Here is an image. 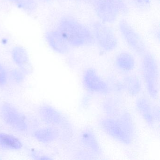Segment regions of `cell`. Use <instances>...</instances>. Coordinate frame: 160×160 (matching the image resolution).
<instances>
[{
    "label": "cell",
    "instance_id": "cell-3",
    "mask_svg": "<svg viewBox=\"0 0 160 160\" xmlns=\"http://www.w3.org/2000/svg\"><path fill=\"white\" fill-rule=\"evenodd\" d=\"M140 71L141 80L148 98L152 101L158 99L160 93V69L154 55L146 52L142 56Z\"/></svg>",
    "mask_w": 160,
    "mask_h": 160
},
{
    "label": "cell",
    "instance_id": "cell-25",
    "mask_svg": "<svg viewBox=\"0 0 160 160\" xmlns=\"http://www.w3.org/2000/svg\"><path fill=\"white\" fill-rule=\"evenodd\" d=\"M137 3H138V5L139 6H145L146 7L147 5L149 4L148 0H135Z\"/></svg>",
    "mask_w": 160,
    "mask_h": 160
},
{
    "label": "cell",
    "instance_id": "cell-9",
    "mask_svg": "<svg viewBox=\"0 0 160 160\" xmlns=\"http://www.w3.org/2000/svg\"><path fill=\"white\" fill-rule=\"evenodd\" d=\"M153 105L150 99L145 96H138L135 102L136 111L142 120L149 128L155 129L159 124L154 118Z\"/></svg>",
    "mask_w": 160,
    "mask_h": 160
},
{
    "label": "cell",
    "instance_id": "cell-1",
    "mask_svg": "<svg viewBox=\"0 0 160 160\" xmlns=\"http://www.w3.org/2000/svg\"><path fill=\"white\" fill-rule=\"evenodd\" d=\"M100 130L108 137L123 146H130L134 140L136 129L132 114L122 110L115 118L104 117L98 122Z\"/></svg>",
    "mask_w": 160,
    "mask_h": 160
},
{
    "label": "cell",
    "instance_id": "cell-4",
    "mask_svg": "<svg viewBox=\"0 0 160 160\" xmlns=\"http://www.w3.org/2000/svg\"><path fill=\"white\" fill-rule=\"evenodd\" d=\"M38 114L42 120L48 126L56 127L67 136L73 133V127L70 120L62 112L48 104L40 106Z\"/></svg>",
    "mask_w": 160,
    "mask_h": 160
},
{
    "label": "cell",
    "instance_id": "cell-19",
    "mask_svg": "<svg viewBox=\"0 0 160 160\" xmlns=\"http://www.w3.org/2000/svg\"><path fill=\"white\" fill-rule=\"evenodd\" d=\"M19 9L29 13L34 12L38 7L37 0H10Z\"/></svg>",
    "mask_w": 160,
    "mask_h": 160
},
{
    "label": "cell",
    "instance_id": "cell-13",
    "mask_svg": "<svg viewBox=\"0 0 160 160\" xmlns=\"http://www.w3.org/2000/svg\"><path fill=\"white\" fill-rule=\"evenodd\" d=\"M12 57L14 63L18 69L26 75L31 73L32 65L26 49L21 46H16L12 51Z\"/></svg>",
    "mask_w": 160,
    "mask_h": 160
},
{
    "label": "cell",
    "instance_id": "cell-21",
    "mask_svg": "<svg viewBox=\"0 0 160 160\" xmlns=\"http://www.w3.org/2000/svg\"><path fill=\"white\" fill-rule=\"evenodd\" d=\"M113 5L119 13L126 14L128 12V8L123 0H106Z\"/></svg>",
    "mask_w": 160,
    "mask_h": 160
},
{
    "label": "cell",
    "instance_id": "cell-11",
    "mask_svg": "<svg viewBox=\"0 0 160 160\" xmlns=\"http://www.w3.org/2000/svg\"><path fill=\"white\" fill-rule=\"evenodd\" d=\"M96 14L103 23H114L119 12L117 9L106 0H93Z\"/></svg>",
    "mask_w": 160,
    "mask_h": 160
},
{
    "label": "cell",
    "instance_id": "cell-24",
    "mask_svg": "<svg viewBox=\"0 0 160 160\" xmlns=\"http://www.w3.org/2000/svg\"><path fill=\"white\" fill-rule=\"evenodd\" d=\"M8 73L3 66L0 63V86L6 85L8 81Z\"/></svg>",
    "mask_w": 160,
    "mask_h": 160
},
{
    "label": "cell",
    "instance_id": "cell-5",
    "mask_svg": "<svg viewBox=\"0 0 160 160\" xmlns=\"http://www.w3.org/2000/svg\"><path fill=\"white\" fill-rule=\"evenodd\" d=\"M0 118L7 126L18 132H28L29 124L25 115L14 105L7 102L0 103Z\"/></svg>",
    "mask_w": 160,
    "mask_h": 160
},
{
    "label": "cell",
    "instance_id": "cell-15",
    "mask_svg": "<svg viewBox=\"0 0 160 160\" xmlns=\"http://www.w3.org/2000/svg\"><path fill=\"white\" fill-rule=\"evenodd\" d=\"M59 129L53 126H48L40 128L33 133L34 138L40 143L50 144L57 141L61 135Z\"/></svg>",
    "mask_w": 160,
    "mask_h": 160
},
{
    "label": "cell",
    "instance_id": "cell-16",
    "mask_svg": "<svg viewBox=\"0 0 160 160\" xmlns=\"http://www.w3.org/2000/svg\"><path fill=\"white\" fill-rule=\"evenodd\" d=\"M116 69L122 73H130L134 70L136 65L135 59L128 52H121L118 54L115 58Z\"/></svg>",
    "mask_w": 160,
    "mask_h": 160
},
{
    "label": "cell",
    "instance_id": "cell-27",
    "mask_svg": "<svg viewBox=\"0 0 160 160\" xmlns=\"http://www.w3.org/2000/svg\"><path fill=\"white\" fill-rule=\"evenodd\" d=\"M43 1L46 2H50L52 1V0H42Z\"/></svg>",
    "mask_w": 160,
    "mask_h": 160
},
{
    "label": "cell",
    "instance_id": "cell-26",
    "mask_svg": "<svg viewBox=\"0 0 160 160\" xmlns=\"http://www.w3.org/2000/svg\"><path fill=\"white\" fill-rule=\"evenodd\" d=\"M78 1H80L81 2H88L91 1V0H78Z\"/></svg>",
    "mask_w": 160,
    "mask_h": 160
},
{
    "label": "cell",
    "instance_id": "cell-28",
    "mask_svg": "<svg viewBox=\"0 0 160 160\" xmlns=\"http://www.w3.org/2000/svg\"><path fill=\"white\" fill-rule=\"evenodd\" d=\"M1 159V158H0V159Z\"/></svg>",
    "mask_w": 160,
    "mask_h": 160
},
{
    "label": "cell",
    "instance_id": "cell-7",
    "mask_svg": "<svg viewBox=\"0 0 160 160\" xmlns=\"http://www.w3.org/2000/svg\"><path fill=\"white\" fill-rule=\"evenodd\" d=\"M92 28L93 38L102 50L109 52L117 48L118 39L109 27L103 23L96 22L93 23Z\"/></svg>",
    "mask_w": 160,
    "mask_h": 160
},
{
    "label": "cell",
    "instance_id": "cell-8",
    "mask_svg": "<svg viewBox=\"0 0 160 160\" xmlns=\"http://www.w3.org/2000/svg\"><path fill=\"white\" fill-rule=\"evenodd\" d=\"M118 28L122 38L131 50L138 56H142L147 52L144 40L129 22L123 19L121 20Z\"/></svg>",
    "mask_w": 160,
    "mask_h": 160
},
{
    "label": "cell",
    "instance_id": "cell-2",
    "mask_svg": "<svg viewBox=\"0 0 160 160\" xmlns=\"http://www.w3.org/2000/svg\"><path fill=\"white\" fill-rule=\"evenodd\" d=\"M58 30L70 46L79 47L89 45L94 40L91 31L72 17H62L59 22Z\"/></svg>",
    "mask_w": 160,
    "mask_h": 160
},
{
    "label": "cell",
    "instance_id": "cell-10",
    "mask_svg": "<svg viewBox=\"0 0 160 160\" xmlns=\"http://www.w3.org/2000/svg\"><path fill=\"white\" fill-rule=\"evenodd\" d=\"M78 140L82 147L90 154L100 157L103 154L102 148L96 134L93 130L86 128L80 131Z\"/></svg>",
    "mask_w": 160,
    "mask_h": 160
},
{
    "label": "cell",
    "instance_id": "cell-18",
    "mask_svg": "<svg viewBox=\"0 0 160 160\" xmlns=\"http://www.w3.org/2000/svg\"><path fill=\"white\" fill-rule=\"evenodd\" d=\"M23 147L21 141L16 137L5 133H0V149L16 151Z\"/></svg>",
    "mask_w": 160,
    "mask_h": 160
},
{
    "label": "cell",
    "instance_id": "cell-23",
    "mask_svg": "<svg viewBox=\"0 0 160 160\" xmlns=\"http://www.w3.org/2000/svg\"><path fill=\"white\" fill-rule=\"evenodd\" d=\"M92 95L88 92L83 95L80 101V104L83 108H88L90 106L92 100Z\"/></svg>",
    "mask_w": 160,
    "mask_h": 160
},
{
    "label": "cell",
    "instance_id": "cell-12",
    "mask_svg": "<svg viewBox=\"0 0 160 160\" xmlns=\"http://www.w3.org/2000/svg\"><path fill=\"white\" fill-rule=\"evenodd\" d=\"M46 39L50 47L56 53L66 55L70 51L71 46L58 31L48 32Z\"/></svg>",
    "mask_w": 160,
    "mask_h": 160
},
{
    "label": "cell",
    "instance_id": "cell-17",
    "mask_svg": "<svg viewBox=\"0 0 160 160\" xmlns=\"http://www.w3.org/2000/svg\"><path fill=\"white\" fill-rule=\"evenodd\" d=\"M107 97L102 102L101 108L105 117L115 118L122 111L120 100L117 97Z\"/></svg>",
    "mask_w": 160,
    "mask_h": 160
},
{
    "label": "cell",
    "instance_id": "cell-20",
    "mask_svg": "<svg viewBox=\"0 0 160 160\" xmlns=\"http://www.w3.org/2000/svg\"><path fill=\"white\" fill-rule=\"evenodd\" d=\"M107 81L110 87L111 92H114L119 95L120 93L124 91L121 79H119L116 77L111 76L108 77V79H107Z\"/></svg>",
    "mask_w": 160,
    "mask_h": 160
},
{
    "label": "cell",
    "instance_id": "cell-6",
    "mask_svg": "<svg viewBox=\"0 0 160 160\" xmlns=\"http://www.w3.org/2000/svg\"><path fill=\"white\" fill-rule=\"evenodd\" d=\"M81 82L87 92L92 95L107 96L111 93L107 80L94 68H88L84 70Z\"/></svg>",
    "mask_w": 160,
    "mask_h": 160
},
{
    "label": "cell",
    "instance_id": "cell-22",
    "mask_svg": "<svg viewBox=\"0 0 160 160\" xmlns=\"http://www.w3.org/2000/svg\"><path fill=\"white\" fill-rule=\"evenodd\" d=\"M10 74L12 80L16 84H21L25 80L26 75L19 69L12 70Z\"/></svg>",
    "mask_w": 160,
    "mask_h": 160
},
{
    "label": "cell",
    "instance_id": "cell-14",
    "mask_svg": "<svg viewBox=\"0 0 160 160\" xmlns=\"http://www.w3.org/2000/svg\"><path fill=\"white\" fill-rule=\"evenodd\" d=\"M124 90L130 96L137 97L141 93L143 84L141 78L132 73L126 74L121 79Z\"/></svg>",
    "mask_w": 160,
    "mask_h": 160
}]
</instances>
